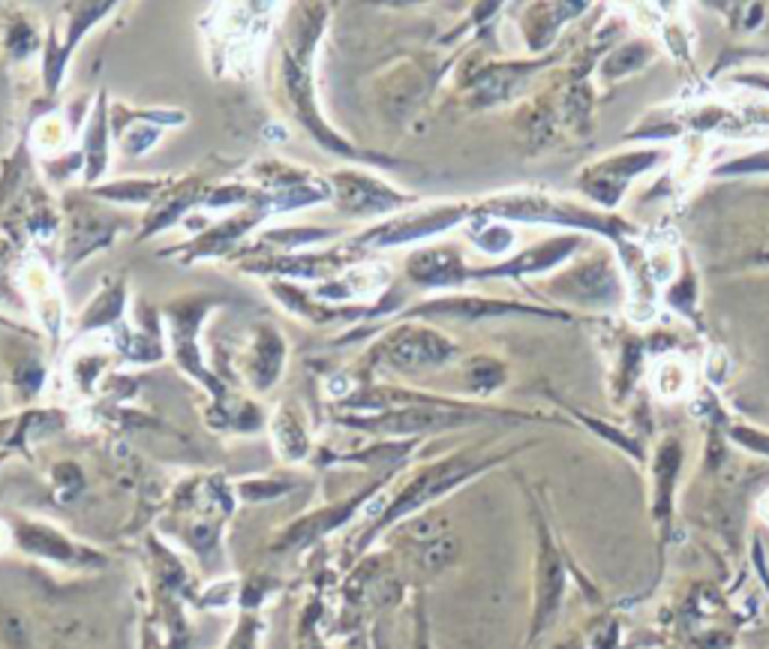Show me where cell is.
<instances>
[{
    "label": "cell",
    "mask_w": 769,
    "mask_h": 649,
    "mask_svg": "<svg viewBox=\"0 0 769 649\" xmlns=\"http://www.w3.org/2000/svg\"><path fill=\"white\" fill-rule=\"evenodd\" d=\"M451 355H454L451 340L430 328H403L382 343V358L400 370H424V367L445 364Z\"/></svg>",
    "instance_id": "1"
},
{
    "label": "cell",
    "mask_w": 769,
    "mask_h": 649,
    "mask_svg": "<svg viewBox=\"0 0 769 649\" xmlns=\"http://www.w3.org/2000/svg\"><path fill=\"white\" fill-rule=\"evenodd\" d=\"M472 472H475V463L469 457H451V460H445V463L430 466L427 472L418 475L403 493H400V499L391 506L388 515L382 517V526L384 524H394L397 517L409 515V511H415L418 506H424V502L442 497V493L451 490V487L460 484L466 475H472Z\"/></svg>",
    "instance_id": "2"
},
{
    "label": "cell",
    "mask_w": 769,
    "mask_h": 649,
    "mask_svg": "<svg viewBox=\"0 0 769 649\" xmlns=\"http://www.w3.org/2000/svg\"><path fill=\"white\" fill-rule=\"evenodd\" d=\"M487 211L502 213V217H514V220H547V223H562V226H586V229H608L610 223L595 213L586 211H571L568 204L550 202L544 195H508V199H499L493 204H487Z\"/></svg>",
    "instance_id": "3"
},
{
    "label": "cell",
    "mask_w": 769,
    "mask_h": 649,
    "mask_svg": "<svg viewBox=\"0 0 769 649\" xmlns=\"http://www.w3.org/2000/svg\"><path fill=\"white\" fill-rule=\"evenodd\" d=\"M658 160V153H628V157H613L601 166H595L592 172L586 175L583 186L589 190L592 199H598L601 204H617L619 193L626 190L628 177H635L637 172H644L652 162Z\"/></svg>",
    "instance_id": "4"
},
{
    "label": "cell",
    "mask_w": 769,
    "mask_h": 649,
    "mask_svg": "<svg viewBox=\"0 0 769 649\" xmlns=\"http://www.w3.org/2000/svg\"><path fill=\"white\" fill-rule=\"evenodd\" d=\"M337 186V202L343 211L352 213H370V211H384L391 204L400 202V195H394L388 186L370 181L364 175H337L334 177Z\"/></svg>",
    "instance_id": "5"
},
{
    "label": "cell",
    "mask_w": 769,
    "mask_h": 649,
    "mask_svg": "<svg viewBox=\"0 0 769 649\" xmlns=\"http://www.w3.org/2000/svg\"><path fill=\"white\" fill-rule=\"evenodd\" d=\"M424 316H448V319H463V322H475V319H490V316H508V313H529V316H557V313H544L535 310V307H520V304H505V301H487V298H445V301H436L424 310H418Z\"/></svg>",
    "instance_id": "6"
},
{
    "label": "cell",
    "mask_w": 769,
    "mask_h": 649,
    "mask_svg": "<svg viewBox=\"0 0 769 649\" xmlns=\"http://www.w3.org/2000/svg\"><path fill=\"white\" fill-rule=\"evenodd\" d=\"M463 217L460 208H436V211H427L421 217H406L400 223H391L384 226L376 238H367V241H376V244H403V241H415V238H424V235H433V232H442L448 229L451 223Z\"/></svg>",
    "instance_id": "7"
},
{
    "label": "cell",
    "mask_w": 769,
    "mask_h": 649,
    "mask_svg": "<svg viewBox=\"0 0 769 649\" xmlns=\"http://www.w3.org/2000/svg\"><path fill=\"white\" fill-rule=\"evenodd\" d=\"M409 274L427 286H451L466 280V268L454 250H421L409 259Z\"/></svg>",
    "instance_id": "8"
},
{
    "label": "cell",
    "mask_w": 769,
    "mask_h": 649,
    "mask_svg": "<svg viewBox=\"0 0 769 649\" xmlns=\"http://www.w3.org/2000/svg\"><path fill=\"white\" fill-rule=\"evenodd\" d=\"M568 292H575L580 298H589V301H610L619 292L617 274L608 268L604 262H589L577 274L568 277Z\"/></svg>",
    "instance_id": "9"
},
{
    "label": "cell",
    "mask_w": 769,
    "mask_h": 649,
    "mask_svg": "<svg viewBox=\"0 0 769 649\" xmlns=\"http://www.w3.org/2000/svg\"><path fill=\"white\" fill-rule=\"evenodd\" d=\"M571 250H577V238H557V241H547L535 247V250H526L520 259L502 264V268H497V274H535V271H544L562 262Z\"/></svg>",
    "instance_id": "10"
},
{
    "label": "cell",
    "mask_w": 769,
    "mask_h": 649,
    "mask_svg": "<svg viewBox=\"0 0 769 649\" xmlns=\"http://www.w3.org/2000/svg\"><path fill=\"white\" fill-rule=\"evenodd\" d=\"M562 595V566L557 550L550 548V541L544 538V553H541V601H538V628L544 626L547 617L557 610Z\"/></svg>",
    "instance_id": "11"
},
{
    "label": "cell",
    "mask_w": 769,
    "mask_h": 649,
    "mask_svg": "<svg viewBox=\"0 0 769 649\" xmlns=\"http://www.w3.org/2000/svg\"><path fill=\"white\" fill-rule=\"evenodd\" d=\"M273 439H277V446H280V451H283L286 460L304 457L307 437H304V430H301V421H298V418L289 412V409L273 418Z\"/></svg>",
    "instance_id": "12"
},
{
    "label": "cell",
    "mask_w": 769,
    "mask_h": 649,
    "mask_svg": "<svg viewBox=\"0 0 769 649\" xmlns=\"http://www.w3.org/2000/svg\"><path fill=\"white\" fill-rule=\"evenodd\" d=\"M22 544L28 550H37V553H46V557H51V559H73L75 557V550H73V544L66 541V538H61L57 532H48V529H42V526H28L22 532Z\"/></svg>",
    "instance_id": "13"
},
{
    "label": "cell",
    "mask_w": 769,
    "mask_h": 649,
    "mask_svg": "<svg viewBox=\"0 0 769 649\" xmlns=\"http://www.w3.org/2000/svg\"><path fill=\"white\" fill-rule=\"evenodd\" d=\"M457 553V541L448 535H436V538H427V541H418V562L427 568V571H439L445 568Z\"/></svg>",
    "instance_id": "14"
},
{
    "label": "cell",
    "mask_w": 769,
    "mask_h": 649,
    "mask_svg": "<svg viewBox=\"0 0 769 649\" xmlns=\"http://www.w3.org/2000/svg\"><path fill=\"white\" fill-rule=\"evenodd\" d=\"M505 382V367L493 358H475L469 364V388L472 391H493Z\"/></svg>",
    "instance_id": "15"
},
{
    "label": "cell",
    "mask_w": 769,
    "mask_h": 649,
    "mask_svg": "<svg viewBox=\"0 0 769 649\" xmlns=\"http://www.w3.org/2000/svg\"><path fill=\"white\" fill-rule=\"evenodd\" d=\"M259 361H255V373H264L262 388L271 385V379L280 370V358H283V349H280V337L273 331H262V343H259Z\"/></svg>",
    "instance_id": "16"
},
{
    "label": "cell",
    "mask_w": 769,
    "mask_h": 649,
    "mask_svg": "<svg viewBox=\"0 0 769 649\" xmlns=\"http://www.w3.org/2000/svg\"><path fill=\"white\" fill-rule=\"evenodd\" d=\"M475 241L478 247H484L487 253H505L511 244V232L502 226H493V229H487L484 235H475Z\"/></svg>",
    "instance_id": "17"
},
{
    "label": "cell",
    "mask_w": 769,
    "mask_h": 649,
    "mask_svg": "<svg viewBox=\"0 0 769 649\" xmlns=\"http://www.w3.org/2000/svg\"><path fill=\"white\" fill-rule=\"evenodd\" d=\"M229 649H255V622L253 619H244L241 626H238Z\"/></svg>",
    "instance_id": "18"
},
{
    "label": "cell",
    "mask_w": 769,
    "mask_h": 649,
    "mask_svg": "<svg viewBox=\"0 0 769 649\" xmlns=\"http://www.w3.org/2000/svg\"><path fill=\"white\" fill-rule=\"evenodd\" d=\"M559 649H575V646H571V644H566V646H559Z\"/></svg>",
    "instance_id": "19"
}]
</instances>
